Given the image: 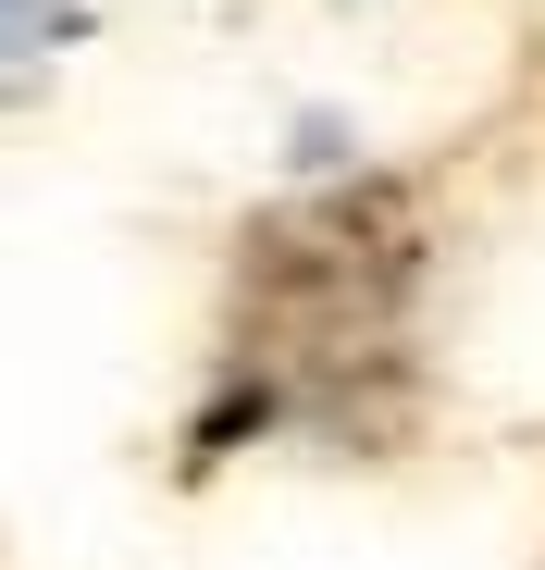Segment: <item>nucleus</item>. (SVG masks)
<instances>
[{
  "mask_svg": "<svg viewBox=\"0 0 545 570\" xmlns=\"http://www.w3.org/2000/svg\"><path fill=\"white\" fill-rule=\"evenodd\" d=\"M50 38H75V0H0V75L38 62Z\"/></svg>",
  "mask_w": 545,
  "mask_h": 570,
  "instance_id": "f257e3e1",
  "label": "nucleus"
}]
</instances>
